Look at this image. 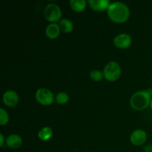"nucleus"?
<instances>
[{
	"label": "nucleus",
	"mask_w": 152,
	"mask_h": 152,
	"mask_svg": "<svg viewBox=\"0 0 152 152\" xmlns=\"http://www.w3.org/2000/svg\"><path fill=\"white\" fill-rule=\"evenodd\" d=\"M59 27L61 31L64 33H70L73 31L74 25L73 22L68 19H62L59 21Z\"/></svg>",
	"instance_id": "obj_13"
},
{
	"label": "nucleus",
	"mask_w": 152,
	"mask_h": 152,
	"mask_svg": "<svg viewBox=\"0 0 152 152\" xmlns=\"http://www.w3.org/2000/svg\"><path fill=\"white\" fill-rule=\"evenodd\" d=\"M107 14L111 20L117 23H123L128 20L130 16L129 7L125 3L115 1L111 3L107 9Z\"/></svg>",
	"instance_id": "obj_1"
},
{
	"label": "nucleus",
	"mask_w": 152,
	"mask_h": 152,
	"mask_svg": "<svg viewBox=\"0 0 152 152\" xmlns=\"http://www.w3.org/2000/svg\"><path fill=\"white\" fill-rule=\"evenodd\" d=\"M89 6L95 11H103L108 8L110 5L109 0H88Z\"/></svg>",
	"instance_id": "obj_9"
},
{
	"label": "nucleus",
	"mask_w": 152,
	"mask_h": 152,
	"mask_svg": "<svg viewBox=\"0 0 152 152\" xmlns=\"http://www.w3.org/2000/svg\"><path fill=\"white\" fill-rule=\"evenodd\" d=\"M151 100V94L148 91H140L132 95L130 99V104L134 109L142 111L150 105Z\"/></svg>",
	"instance_id": "obj_2"
},
{
	"label": "nucleus",
	"mask_w": 152,
	"mask_h": 152,
	"mask_svg": "<svg viewBox=\"0 0 152 152\" xmlns=\"http://www.w3.org/2000/svg\"><path fill=\"white\" fill-rule=\"evenodd\" d=\"M52 135H53V131L51 128L48 127V126L42 128L38 133L39 138L43 141H47L50 140Z\"/></svg>",
	"instance_id": "obj_14"
},
{
	"label": "nucleus",
	"mask_w": 152,
	"mask_h": 152,
	"mask_svg": "<svg viewBox=\"0 0 152 152\" xmlns=\"http://www.w3.org/2000/svg\"><path fill=\"white\" fill-rule=\"evenodd\" d=\"M68 99H69V97H68V94L65 93V92H59L56 96V102L60 105L66 103L68 101Z\"/></svg>",
	"instance_id": "obj_15"
},
{
	"label": "nucleus",
	"mask_w": 152,
	"mask_h": 152,
	"mask_svg": "<svg viewBox=\"0 0 152 152\" xmlns=\"http://www.w3.org/2000/svg\"><path fill=\"white\" fill-rule=\"evenodd\" d=\"M0 140H1V141H0V145L2 147L3 145H4V136H3L2 134H0Z\"/></svg>",
	"instance_id": "obj_18"
},
{
	"label": "nucleus",
	"mask_w": 152,
	"mask_h": 152,
	"mask_svg": "<svg viewBox=\"0 0 152 152\" xmlns=\"http://www.w3.org/2000/svg\"><path fill=\"white\" fill-rule=\"evenodd\" d=\"M132 42V37L129 34H120L114 38V44L118 48L126 49L131 45Z\"/></svg>",
	"instance_id": "obj_7"
},
{
	"label": "nucleus",
	"mask_w": 152,
	"mask_h": 152,
	"mask_svg": "<svg viewBox=\"0 0 152 152\" xmlns=\"http://www.w3.org/2000/svg\"><path fill=\"white\" fill-rule=\"evenodd\" d=\"M69 4L71 8L77 13L83 11L87 5L86 0H71Z\"/></svg>",
	"instance_id": "obj_12"
},
{
	"label": "nucleus",
	"mask_w": 152,
	"mask_h": 152,
	"mask_svg": "<svg viewBox=\"0 0 152 152\" xmlns=\"http://www.w3.org/2000/svg\"><path fill=\"white\" fill-rule=\"evenodd\" d=\"M147 134L142 129H137L132 133L130 136V141L133 145L140 146L144 144L146 141Z\"/></svg>",
	"instance_id": "obj_6"
},
{
	"label": "nucleus",
	"mask_w": 152,
	"mask_h": 152,
	"mask_svg": "<svg viewBox=\"0 0 152 152\" xmlns=\"http://www.w3.org/2000/svg\"><path fill=\"white\" fill-rule=\"evenodd\" d=\"M90 77L94 81L99 82L103 79V73L101 72L99 70H92L90 72Z\"/></svg>",
	"instance_id": "obj_16"
},
{
	"label": "nucleus",
	"mask_w": 152,
	"mask_h": 152,
	"mask_svg": "<svg viewBox=\"0 0 152 152\" xmlns=\"http://www.w3.org/2000/svg\"><path fill=\"white\" fill-rule=\"evenodd\" d=\"M60 27L56 23H50L46 27L45 34L48 38L56 39L60 34Z\"/></svg>",
	"instance_id": "obj_11"
},
{
	"label": "nucleus",
	"mask_w": 152,
	"mask_h": 152,
	"mask_svg": "<svg viewBox=\"0 0 152 152\" xmlns=\"http://www.w3.org/2000/svg\"><path fill=\"white\" fill-rule=\"evenodd\" d=\"M5 143L9 148L16 149L19 148L22 144V139L18 134H10L7 137L5 140Z\"/></svg>",
	"instance_id": "obj_10"
},
{
	"label": "nucleus",
	"mask_w": 152,
	"mask_h": 152,
	"mask_svg": "<svg viewBox=\"0 0 152 152\" xmlns=\"http://www.w3.org/2000/svg\"><path fill=\"white\" fill-rule=\"evenodd\" d=\"M44 14L48 21L51 23H56L61 19L62 13L60 7L57 4L54 3H50L46 5L44 10Z\"/></svg>",
	"instance_id": "obj_4"
},
{
	"label": "nucleus",
	"mask_w": 152,
	"mask_h": 152,
	"mask_svg": "<svg viewBox=\"0 0 152 152\" xmlns=\"http://www.w3.org/2000/svg\"><path fill=\"white\" fill-rule=\"evenodd\" d=\"M36 99L39 103L43 105H50L53 101V94L49 89L41 88L37 91Z\"/></svg>",
	"instance_id": "obj_5"
},
{
	"label": "nucleus",
	"mask_w": 152,
	"mask_h": 152,
	"mask_svg": "<svg viewBox=\"0 0 152 152\" xmlns=\"http://www.w3.org/2000/svg\"><path fill=\"white\" fill-rule=\"evenodd\" d=\"M2 100L4 105L8 107H13L19 102V96L16 91L12 90H8L5 91L3 94Z\"/></svg>",
	"instance_id": "obj_8"
},
{
	"label": "nucleus",
	"mask_w": 152,
	"mask_h": 152,
	"mask_svg": "<svg viewBox=\"0 0 152 152\" xmlns=\"http://www.w3.org/2000/svg\"><path fill=\"white\" fill-rule=\"evenodd\" d=\"M121 74V68L119 63L114 61H111L105 65L103 70L104 78L110 82L118 80Z\"/></svg>",
	"instance_id": "obj_3"
},
{
	"label": "nucleus",
	"mask_w": 152,
	"mask_h": 152,
	"mask_svg": "<svg viewBox=\"0 0 152 152\" xmlns=\"http://www.w3.org/2000/svg\"><path fill=\"white\" fill-rule=\"evenodd\" d=\"M9 121V117L6 111L3 108H0V125L4 126Z\"/></svg>",
	"instance_id": "obj_17"
},
{
	"label": "nucleus",
	"mask_w": 152,
	"mask_h": 152,
	"mask_svg": "<svg viewBox=\"0 0 152 152\" xmlns=\"http://www.w3.org/2000/svg\"><path fill=\"white\" fill-rule=\"evenodd\" d=\"M150 107H151V109L152 111V98H151V103H150Z\"/></svg>",
	"instance_id": "obj_19"
}]
</instances>
